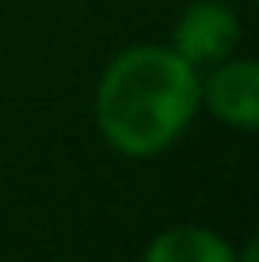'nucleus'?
Returning a JSON list of instances; mask_svg holds the SVG:
<instances>
[{"label":"nucleus","instance_id":"1","mask_svg":"<svg viewBox=\"0 0 259 262\" xmlns=\"http://www.w3.org/2000/svg\"><path fill=\"white\" fill-rule=\"evenodd\" d=\"M198 111V69L172 46H130L103 69L95 125L114 152L145 160L183 137Z\"/></svg>","mask_w":259,"mask_h":262},{"label":"nucleus","instance_id":"2","mask_svg":"<svg viewBox=\"0 0 259 262\" xmlns=\"http://www.w3.org/2000/svg\"><path fill=\"white\" fill-rule=\"evenodd\" d=\"M236 42H240V19L221 0H194V4H187L172 31V50L183 61H191L194 69L225 61L236 50Z\"/></svg>","mask_w":259,"mask_h":262},{"label":"nucleus","instance_id":"3","mask_svg":"<svg viewBox=\"0 0 259 262\" xmlns=\"http://www.w3.org/2000/svg\"><path fill=\"white\" fill-rule=\"evenodd\" d=\"M198 103L217 122L233 125L240 133H252L259 125V65L252 57L217 61L206 80H198Z\"/></svg>","mask_w":259,"mask_h":262},{"label":"nucleus","instance_id":"4","mask_svg":"<svg viewBox=\"0 0 259 262\" xmlns=\"http://www.w3.org/2000/svg\"><path fill=\"white\" fill-rule=\"evenodd\" d=\"M141 262H236V247H229V239H221L210 228L180 224L160 232L145 247Z\"/></svg>","mask_w":259,"mask_h":262},{"label":"nucleus","instance_id":"5","mask_svg":"<svg viewBox=\"0 0 259 262\" xmlns=\"http://www.w3.org/2000/svg\"><path fill=\"white\" fill-rule=\"evenodd\" d=\"M255 251H259V243L248 239L244 247H236V262H255Z\"/></svg>","mask_w":259,"mask_h":262}]
</instances>
